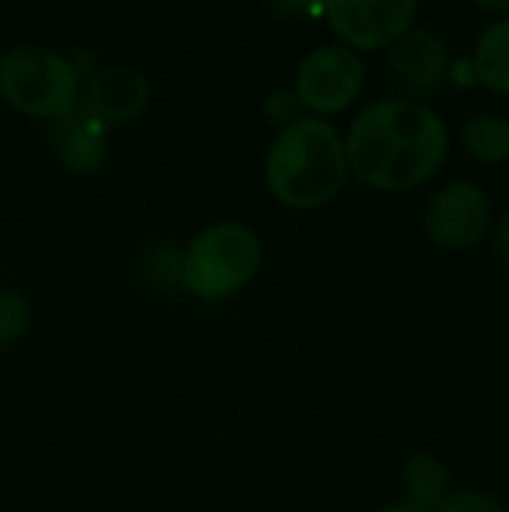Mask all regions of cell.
Segmentation results:
<instances>
[{"label": "cell", "instance_id": "6da1fadb", "mask_svg": "<svg viewBox=\"0 0 509 512\" xmlns=\"http://www.w3.org/2000/svg\"><path fill=\"white\" fill-rule=\"evenodd\" d=\"M348 168L378 192H408L432 180L450 156V132L423 99H381L345 135Z\"/></svg>", "mask_w": 509, "mask_h": 512}, {"label": "cell", "instance_id": "7a4b0ae2", "mask_svg": "<svg viewBox=\"0 0 509 512\" xmlns=\"http://www.w3.org/2000/svg\"><path fill=\"white\" fill-rule=\"evenodd\" d=\"M345 135L324 120L303 114L279 129L264 156V183L270 195L291 210H318L330 204L348 180Z\"/></svg>", "mask_w": 509, "mask_h": 512}, {"label": "cell", "instance_id": "3957f363", "mask_svg": "<svg viewBox=\"0 0 509 512\" xmlns=\"http://www.w3.org/2000/svg\"><path fill=\"white\" fill-rule=\"evenodd\" d=\"M261 237L243 222H213L183 249V288L198 300L216 303L240 294L261 270Z\"/></svg>", "mask_w": 509, "mask_h": 512}, {"label": "cell", "instance_id": "277c9868", "mask_svg": "<svg viewBox=\"0 0 509 512\" xmlns=\"http://www.w3.org/2000/svg\"><path fill=\"white\" fill-rule=\"evenodd\" d=\"M0 99L33 120H57L78 108L81 78L72 60L45 45H15L0 57Z\"/></svg>", "mask_w": 509, "mask_h": 512}, {"label": "cell", "instance_id": "5b68a950", "mask_svg": "<svg viewBox=\"0 0 509 512\" xmlns=\"http://www.w3.org/2000/svg\"><path fill=\"white\" fill-rule=\"evenodd\" d=\"M366 84V66L357 51L342 42L312 48L294 72V96L312 117L345 111Z\"/></svg>", "mask_w": 509, "mask_h": 512}, {"label": "cell", "instance_id": "8992f818", "mask_svg": "<svg viewBox=\"0 0 509 512\" xmlns=\"http://www.w3.org/2000/svg\"><path fill=\"white\" fill-rule=\"evenodd\" d=\"M417 0H333L324 18L342 45L351 51L393 48L417 21Z\"/></svg>", "mask_w": 509, "mask_h": 512}, {"label": "cell", "instance_id": "52a82bcc", "mask_svg": "<svg viewBox=\"0 0 509 512\" xmlns=\"http://www.w3.org/2000/svg\"><path fill=\"white\" fill-rule=\"evenodd\" d=\"M492 225V198L477 180H450L426 204V234L435 246L462 252L486 240Z\"/></svg>", "mask_w": 509, "mask_h": 512}, {"label": "cell", "instance_id": "ba28073f", "mask_svg": "<svg viewBox=\"0 0 509 512\" xmlns=\"http://www.w3.org/2000/svg\"><path fill=\"white\" fill-rule=\"evenodd\" d=\"M153 87L150 78L138 66H99L81 81V99L78 108H84L90 117L99 123L111 126H126L138 120L147 105H150Z\"/></svg>", "mask_w": 509, "mask_h": 512}, {"label": "cell", "instance_id": "9c48e42d", "mask_svg": "<svg viewBox=\"0 0 509 512\" xmlns=\"http://www.w3.org/2000/svg\"><path fill=\"white\" fill-rule=\"evenodd\" d=\"M387 75L402 93V99L420 102L429 96L447 75L450 54L447 42L429 27H411L390 51H387Z\"/></svg>", "mask_w": 509, "mask_h": 512}, {"label": "cell", "instance_id": "30bf717a", "mask_svg": "<svg viewBox=\"0 0 509 512\" xmlns=\"http://www.w3.org/2000/svg\"><path fill=\"white\" fill-rule=\"evenodd\" d=\"M48 144L69 174L87 177L102 171V165L108 162L111 135L108 126L90 117L84 108H72L63 117L51 120Z\"/></svg>", "mask_w": 509, "mask_h": 512}, {"label": "cell", "instance_id": "8fae6325", "mask_svg": "<svg viewBox=\"0 0 509 512\" xmlns=\"http://www.w3.org/2000/svg\"><path fill=\"white\" fill-rule=\"evenodd\" d=\"M453 471L447 462H441L435 453H414L402 465V486H405V501L411 510L435 512L444 495L450 492Z\"/></svg>", "mask_w": 509, "mask_h": 512}, {"label": "cell", "instance_id": "7c38bea8", "mask_svg": "<svg viewBox=\"0 0 509 512\" xmlns=\"http://www.w3.org/2000/svg\"><path fill=\"white\" fill-rule=\"evenodd\" d=\"M477 78L495 90L498 96H509V15L495 18L477 39L474 51Z\"/></svg>", "mask_w": 509, "mask_h": 512}, {"label": "cell", "instance_id": "4fadbf2b", "mask_svg": "<svg viewBox=\"0 0 509 512\" xmlns=\"http://www.w3.org/2000/svg\"><path fill=\"white\" fill-rule=\"evenodd\" d=\"M468 156L480 162H504L509 156V120L504 114H474L462 129Z\"/></svg>", "mask_w": 509, "mask_h": 512}, {"label": "cell", "instance_id": "5bb4252c", "mask_svg": "<svg viewBox=\"0 0 509 512\" xmlns=\"http://www.w3.org/2000/svg\"><path fill=\"white\" fill-rule=\"evenodd\" d=\"M30 321L33 312L27 297L12 288H0V351L21 342L30 330Z\"/></svg>", "mask_w": 509, "mask_h": 512}, {"label": "cell", "instance_id": "9a60e30c", "mask_svg": "<svg viewBox=\"0 0 509 512\" xmlns=\"http://www.w3.org/2000/svg\"><path fill=\"white\" fill-rule=\"evenodd\" d=\"M147 282L159 291H177L183 288V249L168 246V243H156L147 252Z\"/></svg>", "mask_w": 509, "mask_h": 512}, {"label": "cell", "instance_id": "2e32d148", "mask_svg": "<svg viewBox=\"0 0 509 512\" xmlns=\"http://www.w3.org/2000/svg\"><path fill=\"white\" fill-rule=\"evenodd\" d=\"M435 512H507V507L486 495V492H477V489H456V492H447L444 501L438 504Z\"/></svg>", "mask_w": 509, "mask_h": 512}, {"label": "cell", "instance_id": "e0dca14e", "mask_svg": "<svg viewBox=\"0 0 509 512\" xmlns=\"http://www.w3.org/2000/svg\"><path fill=\"white\" fill-rule=\"evenodd\" d=\"M264 117H267V123L285 129V126H291L294 120L303 117V105H300V99L294 96V90L279 87V90H273V93L264 99Z\"/></svg>", "mask_w": 509, "mask_h": 512}, {"label": "cell", "instance_id": "ac0fdd59", "mask_svg": "<svg viewBox=\"0 0 509 512\" xmlns=\"http://www.w3.org/2000/svg\"><path fill=\"white\" fill-rule=\"evenodd\" d=\"M492 255L501 264V270L509 273V210L501 216V222L495 225V237H492Z\"/></svg>", "mask_w": 509, "mask_h": 512}, {"label": "cell", "instance_id": "d6986e66", "mask_svg": "<svg viewBox=\"0 0 509 512\" xmlns=\"http://www.w3.org/2000/svg\"><path fill=\"white\" fill-rule=\"evenodd\" d=\"M378 512H417V510H411L408 504H387V507H381Z\"/></svg>", "mask_w": 509, "mask_h": 512}]
</instances>
